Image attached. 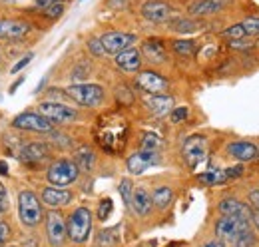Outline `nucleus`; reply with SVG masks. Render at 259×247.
I'll use <instances>...</instances> for the list:
<instances>
[{
    "label": "nucleus",
    "instance_id": "obj_12",
    "mask_svg": "<svg viewBox=\"0 0 259 247\" xmlns=\"http://www.w3.org/2000/svg\"><path fill=\"white\" fill-rule=\"evenodd\" d=\"M142 16H144L146 20H150V22L160 24V22L169 20V16H171V6H169L167 2H163V0H148V2L142 6Z\"/></svg>",
    "mask_w": 259,
    "mask_h": 247
},
{
    "label": "nucleus",
    "instance_id": "obj_37",
    "mask_svg": "<svg viewBox=\"0 0 259 247\" xmlns=\"http://www.w3.org/2000/svg\"><path fill=\"white\" fill-rule=\"evenodd\" d=\"M188 114H190V112H188V108H176V110H171V112H169V116H171V122H184V120H186V118H188Z\"/></svg>",
    "mask_w": 259,
    "mask_h": 247
},
{
    "label": "nucleus",
    "instance_id": "obj_31",
    "mask_svg": "<svg viewBox=\"0 0 259 247\" xmlns=\"http://www.w3.org/2000/svg\"><path fill=\"white\" fill-rule=\"evenodd\" d=\"M224 36L229 38V40H241V38H245V30H243V26H241V22H239V24H233V26L226 28Z\"/></svg>",
    "mask_w": 259,
    "mask_h": 247
},
{
    "label": "nucleus",
    "instance_id": "obj_29",
    "mask_svg": "<svg viewBox=\"0 0 259 247\" xmlns=\"http://www.w3.org/2000/svg\"><path fill=\"white\" fill-rule=\"evenodd\" d=\"M174 52L180 56H192L195 52V44L192 40H174Z\"/></svg>",
    "mask_w": 259,
    "mask_h": 247
},
{
    "label": "nucleus",
    "instance_id": "obj_26",
    "mask_svg": "<svg viewBox=\"0 0 259 247\" xmlns=\"http://www.w3.org/2000/svg\"><path fill=\"white\" fill-rule=\"evenodd\" d=\"M171 197H174V191L169 189V187H158L156 191H154V195H152V205H156L158 210H165L167 205H169V201H171Z\"/></svg>",
    "mask_w": 259,
    "mask_h": 247
},
{
    "label": "nucleus",
    "instance_id": "obj_3",
    "mask_svg": "<svg viewBox=\"0 0 259 247\" xmlns=\"http://www.w3.org/2000/svg\"><path fill=\"white\" fill-rule=\"evenodd\" d=\"M92 231V212L88 208H78L66 223V233L74 243H84Z\"/></svg>",
    "mask_w": 259,
    "mask_h": 247
},
{
    "label": "nucleus",
    "instance_id": "obj_41",
    "mask_svg": "<svg viewBox=\"0 0 259 247\" xmlns=\"http://www.w3.org/2000/svg\"><path fill=\"white\" fill-rule=\"evenodd\" d=\"M176 28L180 32H188V30H194L195 24L194 22H190V20H180L178 24H176Z\"/></svg>",
    "mask_w": 259,
    "mask_h": 247
},
{
    "label": "nucleus",
    "instance_id": "obj_11",
    "mask_svg": "<svg viewBox=\"0 0 259 247\" xmlns=\"http://www.w3.org/2000/svg\"><path fill=\"white\" fill-rule=\"evenodd\" d=\"M46 233H48L50 245L60 247L64 243L68 233H66V221H64V217L60 216V212L52 210V212L48 214V217H46Z\"/></svg>",
    "mask_w": 259,
    "mask_h": 247
},
{
    "label": "nucleus",
    "instance_id": "obj_23",
    "mask_svg": "<svg viewBox=\"0 0 259 247\" xmlns=\"http://www.w3.org/2000/svg\"><path fill=\"white\" fill-rule=\"evenodd\" d=\"M222 8V0H195L190 4L188 12L192 16H207V14H213Z\"/></svg>",
    "mask_w": 259,
    "mask_h": 247
},
{
    "label": "nucleus",
    "instance_id": "obj_44",
    "mask_svg": "<svg viewBox=\"0 0 259 247\" xmlns=\"http://www.w3.org/2000/svg\"><path fill=\"white\" fill-rule=\"evenodd\" d=\"M130 0H108V6L110 8H124Z\"/></svg>",
    "mask_w": 259,
    "mask_h": 247
},
{
    "label": "nucleus",
    "instance_id": "obj_47",
    "mask_svg": "<svg viewBox=\"0 0 259 247\" xmlns=\"http://www.w3.org/2000/svg\"><path fill=\"white\" fill-rule=\"evenodd\" d=\"M251 219L255 221V225H257V229H259V212L255 210V212H251Z\"/></svg>",
    "mask_w": 259,
    "mask_h": 247
},
{
    "label": "nucleus",
    "instance_id": "obj_15",
    "mask_svg": "<svg viewBox=\"0 0 259 247\" xmlns=\"http://www.w3.org/2000/svg\"><path fill=\"white\" fill-rule=\"evenodd\" d=\"M30 32V24L24 20H12V18H0V38L2 40H16L24 38Z\"/></svg>",
    "mask_w": 259,
    "mask_h": 247
},
{
    "label": "nucleus",
    "instance_id": "obj_4",
    "mask_svg": "<svg viewBox=\"0 0 259 247\" xmlns=\"http://www.w3.org/2000/svg\"><path fill=\"white\" fill-rule=\"evenodd\" d=\"M18 216H20V221H22L26 227L38 225L40 219H42V205H40V199L34 195L32 191H28V189L20 191V195H18Z\"/></svg>",
    "mask_w": 259,
    "mask_h": 247
},
{
    "label": "nucleus",
    "instance_id": "obj_7",
    "mask_svg": "<svg viewBox=\"0 0 259 247\" xmlns=\"http://www.w3.org/2000/svg\"><path fill=\"white\" fill-rule=\"evenodd\" d=\"M12 128L26 130V132H38V134H52L54 124L50 122L48 118H44L42 114L24 112V114H20V116H16L12 120Z\"/></svg>",
    "mask_w": 259,
    "mask_h": 247
},
{
    "label": "nucleus",
    "instance_id": "obj_21",
    "mask_svg": "<svg viewBox=\"0 0 259 247\" xmlns=\"http://www.w3.org/2000/svg\"><path fill=\"white\" fill-rule=\"evenodd\" d=\"M116 66L124 72H138L142 66V56L136 48H126L120 54H116Z\"/></svg>",
    "mask_w": 259,
    "mask_h": 247
},
{
    "label": "nucleus",
    "instance_id": "obj_32",
    "mask_svg": "<svg viewBox=\"0 0 259 247\" xmlns=\"http://www.w3.org/2000/svg\"><path fill=\"white\" fill-rule=\"evenodd\" d=\"M112 214V199L110 197H106V199H102L100 201V208H98V217L102 219V221H106L108 217Z\"/></svg>",
    "mask_w": 259,
    "mask_h": 247
},
{
    "label": "nucleus",
    "instance_id": "obj_34",
    "mask_svg": "<svg viewBox=\"0 0 259 247\" xmlns=\"http://www.w3.org/2000/svg\"><path fill=\"white\" fill-rule=\"evenodd\" d=\"M62 12H64V2L52 4V6H48V8L44 10V14H46L48 18H58V16H62Z\"/></svg>",
    "mask_w": 259,
    "mask_h": 247
},
{
    "label": "nucleus",
    "instance_id": "obj_36",
    "mask_svg": "<svg viewBox=\"0 0 259 247\" xmlns=\"http://www.w3.org/2000/svg\"><path fill=\"white\" fill-rule=\"evenodd\" d=\"M8 208H10V199H8V191H6V187L0 184V216L2 214H6L8 212Z\"/></svg>",
    "mask_w": 259,
    "mask_h": 247
},
{
    "label": "nucleus",
    "instance_id": "obj_38",
    "mask_svg": "<svg viewBox=\"0 0 259 247\" xmlns=\"http://www.w3.org/2000/svg\"><path fill=\"white\" fill-rule=\"evenodd\" d=\"M8 239H10V227H8V223L0 221V245H4Z\"/></svg>",
    "mask_w": 259,
    "mask_h": 247
},
{
    "label": "nucleus",
    "instance_id": "obj_33",
    "mask_svg": "<svg viewBox=\"0 0 259 247\" xmlns=\"http://www.w3.org/2000/svg\"><path fill=\"white\" fill-rule=\"evenodd\" d=\"M132 191H134V185L130 180H122L120 182V193H122V197H124V203H128L132 201Z\"/></svg>",
    "mask_w": 259,
    "mask_h": 247
},
{
    "label": "nucleus",
    "instance_id": "obj_22",
    "mask_svg": "<svg viewBox=\"0 0 259 247\" xmlns=\"http://www.w3.org/2000/svg\"><path fill=\"white\" fill-rule=\"evenodd\" d=\"M148 106L156 116H165L174 110V98L165 96V94H150L148 96Z\"/></svg>",
    "mask_w": 259,
    "mask_h": 247
},
{
    "label": "nucleus",
    "instance_id": "obj_35",
    "mask_svg": "<svg viewBox=\"0 0 259 247\" xmlns=\"http://www.w3.org/2000/svg\"><path fill=\"white\" fill-rule=\"evenodd\" d=\"M88 48H90V52H92L94 56H104V54H106V50H104L100 38H92V40L88 42Z\"/></svg>",
    "mask_w": 259,
    "mask_h": 247
},
{
    "label": "nucleus",
    "instance_id": "obj_39",
    "mask_svg": "<svg viewBox=\"0 0 259 247\" xmlns=\"http://www.w3.org/2000/svg\"><path fill=\"white\" fill-rule=\"evenodd\" d=\"M30 60H32V54H26V56H24L22 60H18L16 64H14V66H12V70H10V72H12V74L20 72V70H22V68H24V66H26V64H28Z\"/></svg>",
    "mask_w": 259,
    "mask_h": 247
},
{
    "label": "nucleus",
    "instance_id": "obj_19",
    "mask_svg": "<svg viewBox=\"0 0 259 247\" xmlns=\"http://www.w3.org/2000/svg\"><path fill=\"white\" fill-rule=\"evenodd\" d=\"M227 154L237 161H251L257 157V146L251 142H231L227 146Z\"/></svg>",
    "mask_w": 259,
    "mask_h": 247
},
{
    "label": "nucleus",
    "instance_id": "obj_18",
    "mask_svg": "<svg viewBox=\"0 0 259 247\" xmlns=\"http://www.w3.org/2000/svg\"><path fill=\"white\" fill-rule=\"evenodd\" d=\"M72 195L70 191L64 187H58V185H50V187H44L42 189V201L50 208H62L66 203H70Z\"/></svg>",
    "mask_w": 259,
    "mask_h": 247
},
{
    "label": "nucleus",
    "instance_id": "obj_42",
    "mask_svg": "<svg viewBox=\"0 0 259 247\" xmlns=\"http://www.w3.org/2000/svg\"><path fill=\"white\" fill-rule=\"evenodd\" d=\"M58 2H66V0H36V6H38L40 10H46L48 6H52V4H58Z\"/></svg>",
    "mask_w": 259,
    "mask_h": 247
},
{
    "label": "nucleus",
    "instance_id": "obj_40",
    "mask_svg": "<svg viewBox=\"0 0 259 247\" xmlns=\"http://www.w3.org/2000/svg\"><path fill=\"white\" fill-rule=\"evenodd\" d=\"M243 174V168L241 166H233V168H227L226 170V178L231 180V178H239Z\"/></svg>",
    "mask_w": 259,
    "mask_h": 247
},
{
    "label": "nucleus",
    "instance_id": "obj_1",
    "mask_svg": "<svg viewBox=\"0 0 259 247\" xmlns=\"http://www.w3.org/2000/svg\"><path fill=\"white\" fill-rule=\"evenodd\" d=\"M96 142L108 154H118L126 146L128 138V122L120 114H106L102 116L94 130Z\"/></svg>",
    "mask_w": 259,
    "mask_h": 247
},
{
    "label": "nucleus",
    "instance_id": "obj_9",
    "mask_svg": "<svg viewBox=\"0 0 259 247\" xmlns=\"http://www.w3.org/2000/svg\"><path fill=\"white\" fill-rule=\"evenodd\" d=\"M102 46L106 50V54H120L122 50L130 48L134 42H136V34H130V32H106L102 38Z\"/></svg>",
    "mask_w": 259,
    "mask_h": 247
},
{
    "label": "nucleus",
    "instance_id": "obj_8",
    "mask_svg": "<svg viewBox=\"0 0 259 247\" xmlns=\"http://www.w3.org/2000/svg\"><path fill=\"white\" fill-rule=\"evenodd\" d=\"M205 157H207V140L203 136H199V134L190 136L184 142V159H186V163L194 170L201 161H205Z\"/></svg>",
    "mask_w": 259,
    "mask_h": 247
},
{
    "label": "nucleus",
    "instance_id": "obj_46",
    "mask_svg": "<svg viewBox=\"0 0 259 247\" xmlns=\"http://www.w3.org/2000/svg\"><path fill=\"white\" fill-rule=\"evenodd\" d=\"M0 176H8V166L4 161H0Z\"/></svg>",
    "mask_w": 259,
    "mask_h": 247
},
{
    "label": "nucleus",
    "instance_id": "obj_16",
    "mask_svg": "<svg viewBox=\"0 0 259 247\" xmlns=\"http://www.w3.org/2000/svg\"><path fill=\"white\" fill-rule=\"evenodd\" d=\"M136 80L138 86L148 94H162L163 90H167V80L156 72H142Z\"/></svg>",
    "mask_w": 259,
    "mask_h": 247
},
{
    "label": "nucleus",
    "instance_id": "obj_28",
    "mask_svg": "<svg viewBox=\"0 0 259 247\" xmlns=\"http://www.w3.org/2000/svg\"><path fill=\"white\" fill-rule=\"evenodd\" d=\"M160 148H162V138L160 136H156L152 132L144 134V140H142V150L144 152H160Z\"/></svg>",
    "mask_w": 259,
    "mask_h": 247
},
{
    "label": "nucleus",
    "instance_id": "obj_27",
    "mask_svg": "<svg viewBox=\"0 0 259 247\" xmlns=\"http://www.w3.org/2000/svg\"><path fill=\"white\" fill-rule=\"evenodd\" d=\"M226 170H211V172H205L199 176V182L205 185H215V184H222L226 182Z\"/></svg>",
    "mask_w": 259,
    "mask_h": 247
},
{
    "label": "nucleus",
    "instance_id": "obj_10",
    "mask_svg": "<svg viewBox=\"0 0 259 247\" xmlns=\"http://www.w3.org/2000/svg\"><path fill=\"white\" fill-rule=\"evenodd\" d=\"M38 112L48 118L50 122H72L76 120V112L70 108V106H64V104H58V102H42L38 106Z\"/></svg>",
    "mask_w": 259,
    "mask_h": 247
},
{
    "label": "nucleus",
    "instance_id": "obj_25",
    "mask_svg": "<svg viewBox=\"0 0 259 247\" xmlns=\"http://www.w3.org/2000/svg\"><path fill=\"white\" fill-rule=\"evenodd\" d=\"M144 54L152 62H163L165 60V50L160 40H146L144 42Z\"/></svg>",
    "mask_w": 259,
    "mask_h": 247
},
{
    "label": "nucleus",
    "instance_id": "obj_45",
    "mask_svg": "<svg viewBox=\"0 0 259 247\" xmlns=\"http://www.w3.org/2000/svg\"><path fill=\"white\" fill-rule=\"evenodd\" d=\"M201 247H226V241H222V239H211V241H207L205 245Z\"/></svg>",
    "mask_w": 259,
    "mask_h": 247
},
{
    "label": "nucleus",
    "instance_id": "obj_6",
    "mask_svg": "<svg viewBox=\"0 0 259 247\" xmlns=\"http://www.w3.org/2000/svg\"><path fill=\"white\" fill-rule=\"evenodd\" d=\"M66 94L80 106H88V108H94L104 100V90L98 84H76L66 88Z\"/></svg>",
    "mask_w": 259,
    "mask_h": 247
},
{
    "label": "nucleus",
    "instance_id": "obj_2",
    "mask_svg": "<svg viewBox=\"0 0 259 247\" xmlns=\"http://www.w3.org/2000/svg\"><path fill=\"white\" fill-rule=\"evenodd\" d=\"M215 233L222 241H229L235 247H251L253 245V231L247 219L224 216L215 223Z\"/></svg>",
    "mask_w": 259,
    "mask_h": 247
},
{
    "label": "nucleus",
    "instance_id": "obj_13",
    "mask_svg": "<svg viewBox=\"0 0 259 247\" xmlns=\"http://www.w3.org/2000/svg\"><path fill=\"white\" fill-rule=\"evenodd\" d=\"M158 161H160V154L158 152H144V150H140V152H136V154H132L128 157V170L130 174L140 176L150 166H156Z\"/></svg>",
    "mask_w": 259,
    "mask_h": 247
},
{
    "label": "nucleus",
    "instance_id": "obj_17",
    "mask_svg": "<svg viewBox=\"0 0 259 247\" xmlns=\"http://www.w3.org/2000/svg\"><path fill=\"white\" fill-rule=\"evenodd\" d=\"M218 210H220L222 216L239 217V219H247V221H251V212H253L251 208H247L239 199H224V201H220Z\"/></svg>",
    "mask_w": 259,
    "mask_h": 247
},
{
    "label": "nucleus",
    "instance_id": "obj_30",
    "mask_svg": "<svg viewBox=\"0 0 259 247\" xmlns=\"http://www.w3.org/2000/svg\"><path fill=\"white\" fill-rule=\"evenodd\" d=\"M243 30H245V36H259V18L255 16H249L241 22Z\"/></svg>",
    "mask_w": 259,
    "mask_h": 247
},
{
    "label": "nucleus",
    "instance_id": "obj_14",
    "mask_svg": "<svg viewBox=\"0 0 259 247\" xmlns=\"http://www.w3.org/2000/svg\"><path fill=\"white\" fill-rule=\"evenodd\" d=\"M48 148L46 144H40V142H24L20 146V152H16L20 161H26V163H40L42 159L48 157Z\"/></svg>",
    "mask_w": 259,
    "mask_h": 247
},
{
    "label": "nucleus",
    "instance_id": "obj_20",
    "mask_svg": "<svg viewBox=\"0 0 259 247\" xmlns=\"http://www.w3.org/2000/svg\"><path fill=\"white\" fill-rule=\"evenodd\" d=\"M130 208L134 210L136 216H148L152 212V195L144 187H136L132 191V201Z\"/></svg>",
    "mask_w": 259,
    "mask_h": 247
},
{
    "label": "nucleus",
    "instance_id": "obj_5",
    "mask_svg": "<svg viewBox=\"0 0 259 247\" xmlns=\"http://www.w3.org/2000/svg\"><path fill=\"white\" fill-rule=\"evenodd\" d=\"M78 174H80V170L72 159H58L48 168V176L46 178L52 185L64 187V185L74 184L78 180Z\"/></svg>",
    "mask_w": 259,
    "mask_h": 247
},
{
    "label": "nucleus",
    "instance_id": "obj_43",
    "mask_svg": "<svg viewBox=\"0 0 259 247\" xmlns=\"http://www.w3.org/2000/svg\"><path fill=\"white\" fill-rule=\"evenodd\" d=\"M249 201L253 203V208L259 212V189H253V191H249Z\"/></svg>",
    "mask_w": 259,
    "mask_h": 247
},
{
    "label": "nucleus",
    "instance_id": "obj_24",
    "mask_svg": "<svg viewBox=\"0 0 259 247\" xmlns=\"http://www.w3.org/2000/svg\"><path fill=\"white\" fill-rule=\"evenodd\" d=\"M74 163L78 166V170L90 172V170L94 168V163H96V155L92 152V148L82 146V148L76 152V155H74Z\"/></svg>",
    "mask_w": 259,
    "mask_h": 247
}]
</instances>
